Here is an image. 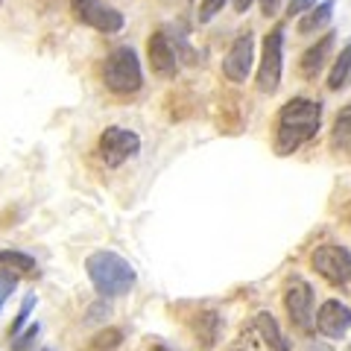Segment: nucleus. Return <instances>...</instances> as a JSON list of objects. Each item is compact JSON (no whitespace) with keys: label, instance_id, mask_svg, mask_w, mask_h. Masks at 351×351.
Here are the masks:
<instances>
[{"label":"nucleus","instance_id":"f257e3e1","mask_svg":"<svg viewBox=\"0 0 351 351\" xmlns=\"http://www.w3.org/2000/svg\"><path fill=\"white\" fill-rule=\"evenodd\" d=\"M322 126V108L319 103L307 100V97H295V100L284 103L276 123V152L278 156H293L304 141H311Z\"/></svg>","mask_w":351,"mask_h":351},{"label":"nucleus","instance_id":"f03ea898","mask_svg":"<svg viewBox=\"0 0 351 351\" xmlns=\"http://www.w3.org/2000/svg\"><path fill=\"white\" fill-rule=\"evenodd\" d=\"M85 272L103 299H120V295L132 293L138 281L132 263L126 258H120L117 252H94V255H88Z\"/></svg>","mask_w":351,"mask_h":351},{"label":"nucleus","instance_id":"7ed1b4c3","mask_svg":"<svg viewBox=\"0 0 351 351\" xmlns=\"http://www.w3.org/2000/svg\"><path fill=\"white\" fill-rule=\"evenodd\" d=\"M103 82L112 94H138L144 88L138 53L132 47H114L103 62Z\"/></svg>","mask_w":351,"mask_h":351},{"label":"nucleus","instance_id":"20e7f679","mask_svg":"<svg viewBox=\"0 0 351 351\" xmlns=\"http://www.w3.org/2000/svg\"><path fill=\"white\" fill-rule=\"evenodd\" d=\"M284 76V27H276L263 36L261 64H258V88L263 94H276Z\"/></svg>","mask_w":351,"mask_h":351},{"label":"nucleus","instance_id":"39448f33","mask_svg":"<svg viewBox=\"0 0 351 351\" xmlns=\"http://www.w3.org/2000/svg\"><path fill=\"white\" fill-rule=\"evenodd\" d=\"M311 267L316 276L328 278L337 287L351 281V252L346 246H337V243H325L319 249H313L311 255Z\"/></svg>","mask_w":351,"mask_h":351},{"label":"nucleus","instance_id":"423d86ee","mask_svg":"<svg viewBox=\"0 0 351 351\" xmlns=\"http://www.w3.org/2000/svg\"><path fill=\"white\" fill-rule=\"evenodd\" d=\"M141 149V138L132 129L123 126H108L100 135V158L108 167H120L123 161H129Z\"/></svg>","mask_w":351,"mask_h":351},{"label":"nucleus","instance_id":"0eeeda50","mask_svg":"<svg viewBox=\"0 0 351 351\" xmlns=\"http://www.w3.org/2000/svg\"><path fill=\"white\" fill-rule=\"evenodd\" d=\"M284 307H287L290 322L299 331H313V290L311 284H304L302 278H290L287 290H284Z\"/></svg>","mask_w":351,"mask_h":351},{"label":"nucleus","instance_id":"6e6552de","mask_svg":"<svg viewBox=\"0 0 351 351\" xmlns=\"http://www.w3.org/2000/svg\"><path fill=\"white\" fill-rule=\"evenodd\" d=\"M73 15L82 21L85 27H94L97 32H120L123 29V12L114 6L103 3V0H71Z\"/></svg>","mask_w":351,"mask_h":351},{"label":"nucleus","instance_id":"1a4fd4ad","mask_svg":"<svg viewBox=\"0 0 351 351\" xmlns=\"http://www.w3.org/2000/svg\"><path fill=\"white\" fill-rule=\"evenodd\" d=\"M252 62H255V38H252V32H243L240 38H234V44L223 56L226 80L234 85H243L252 76Z\"/></svg>","mask_w":351,"mask_h":351},{"label":"nucleus","instance_id":"9d476101","mask_svg":"<svg viewBox=\"0 0 351 351\" xmlns=\"http://www.w3.org/2000/svg\"><path fill=\"white\" fill-rule=\"evenodd\" d=\"M316 331H319L325 339H343L348 334V328H351V307L343 304L339 299H328L322 307H319V313H316Z\"/></svg>","mask_w":351,"mask_h":351},{"label":"nucleus","instance_id":"9b49d317","mask_svg":"<svg viewBox=\"0 0 351 351\" xmlns=\"http://www.w3.org/2000/svg\"><path fill=\"white\" fill-rule=\"evenodd\" d=\"M147 56H149V68L156 71V76L161 80H173L176 71H179V59H176V47L170 36L164 29L152 32L147 41Z\"/></svg>","mask_w":351,"mask_h":351},{"label":"nucleus","instance_id":"f8f14e48","mask_svg":"<svg viewBox=\"0 0 351 351\" xmlns=\"http://www.w3.org/2000/svg\"><path fill=\"white\" fill-rule=\"evenodd\" d=\"M334 47V32H328V36H322L319 41L313 44V47H307L302 53V59H299V71L304 80H316L319 76V71L325 68V59H328V50Z\"/></svg>","mask_w":351,"mask_h":351},{"label":"nucleus","instance_id":"ddd939ff","mask_svg":"<svg viewBox=\"0 0 351 351\" xmlns=\"http://www.w3.org/2000/svg\"><path fill=\"white\" fill-rule=\"evenodd\" d=\"M255 328H258V334H261V339L267 343L272 351H293V343H290V337L281 331V325L276 322V316L272 313H258L255 316Z\"/></svg>","mask_w":351,"mask_h":351},{"label":"nucleus","instance_id":"4468645a","mask_svg":"<svg viewBox=\"0 0 351 351\" xmlns=\"http://www.w3.org/2000/svg\"><path fill=\"white\" fill-rule=\"evenodd\" d=\"M193 337L202 348H211L219 337V313L217 311H202L193 319Z\"/></svg>","mask_w":351,"mask_h":351},{"label":"nucleus","instance_id":"2eb2a0df","mask_svg":"<svg viewBox=\"0 0 351 351\" xmlns=\"http://www.w3.org/2000/svg\"><path fill=\"white\" fill-rule=\"evenodd\" d=\"M331 15H334V0H325V3H316L311 12L307 15H302V21H299V32L304 36V32H316V29H322L328 21H331Z\"/></svg>","mask_w":351,"mask_h":351},{"label":"nucleus","instance_id":"dca6fc26","mask_svg":"<svg viewBox=\"0 0 351 351\" xmlns=\"http://www.w3.org/2000/svg\"><path fill=\"white\" fill-rule=\"evenodd\" d=\"M348 80H351V44L343 47V53H339L337 62L331 64V71H328V88H331V91H339Z\"/></svg>","mask_w":351,"mask_h":351},{"label":"nucleus","instance_id":"f3484780","mask_svg":"<svg viewBox=\"0 0 351 351\" xmlns=\"http://www.w3.org/2000/svg\"><path fill=\"white\" fill-rule=\"evenodd\" d=\"M331 135H334V147H339V149L348 147V149H351V106L339 108Z\"/></svg>","mask_w":351,"mask_h":351},{"label":"nucleus","instance_id":"a211bd4d","mask_svg":"<svg viewBox=\"0 0 351 351\" xmlns=\"http://www.w3.org/2000/svg\"><path fill=\"white\" fill-rule=\"evenodd\" d=\"M120 343H123V331H120V328H103V331H97L91 337L88 348L91 351H114Z\"/></svg>","mask_w":351,"mask_h":351},{"label":"nucleus","instance_id":"6ab92c4d","mask_svg":"<svg viewBox=\"0 0 351 351\" xmlns=\"http://www.w3.org/2000/svg\"><path fill=\"white\" fill-rule=\"evenodd\" d=\"M0 267H15L21 272V269H32V267H36V261H32L29 255H24V252L3 249V252H0Z\"/></svg>","mask_w":351,"mask_h":351},{"label":"nucleus","instance_id":"aec40b11","mask_svg":"<svg viewBox=\"0 0 351 351\" xmlns=\"http://www.w3.org/2000/svg\"><path fill=\"white\" fill-rule=\"evenodd\" d=\"M18 287V269H6V267H0V311H3V304L6 299L15 293Z\"/></svg>","mask_w":351,"mask_h":351},{"label":"nucleus","instance_id":"412c9836","mask_svg":"<svg viewBox=\"0 0 351 351\" xmlns=\"http://www.w3.org/2000/svg\"><path fill=\"white\" fill-rule=\"evenodd\" d=\"M32 307H36V293H29V295H27V302H24V307H21V313L15 316V322L9 325V334H12V337L24 331V325H27V319H29Z\"/></svg>","mask_w":351,"mask_h":351},{"label":"nucleus","instance_id":"4be33fe9","mask_svg":"<svg viewBox=\"0 0 351 351\" xmlns=\"http://www.w3.org/2000/svg\"><path fill=\"white\" fill-rule=\"evenodd\" d=\"M36 337H38V325H29V331H27V334L21 331V334H15V337H12V343H9V348H12V351H24V348H27Z\"/></svg>","mask_w":351,"mask_h":351},{"label":"nucleus","instance_id":"5701e85b","mask_svg":"<svg viewBox=\"0 0 351 351\" xmlns=\"http://www.w3.org/2000/svg\"><path fill=\"white\" fill-rule=\"evenodd\" d=\"M226 6V0H202V6H199V24H208L219 9Z\"/></svg>","mask_w":351,"mask_h":351},{"label":"nucleus","instance_id":"b1692460","mask_svg":"<svg viewBox=\"0 0 351 351\" xmlns=\"http://www.w3.org/2000/svg\"><path fill=\"white\" fill-rule=\"evenodd\" d=\"M319 3V0H290V6H287V15L295 18V15H302V12H311V9Z\"/></svg>","mask_w":351,"mask_h":351},{"label":"nucleus","instance_id":"393cba45","mask_svg":"<svg viewBox=\"0 0 351 351\" xmlns=\"http://www.w3.org/2000/svg\"><path fill=\"white\" fill-rule=\"evenodd\" d=\"M281 9V0H261V12L267 15V18H272Z\"/></svg>","mask_w":351,"mask_h":351},{"label":"nucleus","instance_id":"a878e982","mask_svg":"<svg viewBox=\"0 0 351 351\" xmlns=\"http://www.w3.org/2000/svg\"><path fill=\"white\" fill-rule=\"evenodd\" d=\"M252 3H255V0H234V9H237V12H246Z\"/></svg>","mask_w":351,"mask_h":351},{"label":"nucleus","instance_id":"bb28decb","mask_svg":"<svg viewBox=\"0 0 351 351\" xmlns=\"http://www.w3.org/2000/svg\"><path fill=\"white\" fill-rule=\"evenodd\" d=\"M311 351H331V348H325V346H311Z\"/></svg>","mask_w":351,"mask_h":351},{"label":"nucleus","instance_id":"cd10ccee","mask_svg":"<svg viewBox=\"0 0 351 351\" xmlns=\"http://www.w3.org/2000/svg\"><path fill=\"white\" fill-rule=\"evenodd\" d=\"M152 351H173V348H164V346H158V348H152Z\"/></svg>","mask_w":351,"mask_h":351},{"label":"nucleus","instance_id":"c85d7f7f","mask_svg":"<svg viewBox=\"0 0 351 351\" xmlns=\"http://www.w3.org/2000/svg\"><path fill=\"white\" fill-rule=\"evenodd\" d=\"M38 351H50V348H38Z\"/></svg>","mask_w":351,"mask_h":351},{"label":"nucleus","instance_id":"c756f323","mask_svg":"<svg viewBox=\"0 0 351 351\" xmlns=\"http://www.w3.org/2000/svg\"><path fill=\"white\" fill-rule=\"evenodd\" d=\"M228 351H237V348H228Z\"/></svg>","mask_w":351,"mask_h":351},{"label":"nucleus","instance_id":"7c9ffc66","mask_svg":"<svg viewBox=\"0 0 351 351\" xmlns=\"http://www.w3.org/2000/svg\"><path fill=\"white\" fill-rule=\"evenodd\" d=\"M0 3H3V0H0Z\"/></svg>","mask_w":351,"mask_h":351}]
</instances>
